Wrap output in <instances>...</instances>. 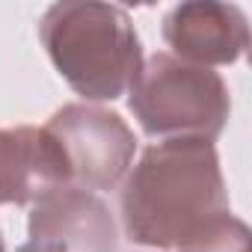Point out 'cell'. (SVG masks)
Returning a JSON list of instances; mask_svg holds the SVG:
<instances>
[{
    "label": "cell",
    "instance_id": "7a4b0ae2",
    "mask_svg": "<svg viewBox=\"0 0 252 252\" xmlns=\"http://www.w3.org/2000/svg\"><path fill=\"white\" fill-rule=\"evenodd\" d=\"M39 39L60 77L86 101H116L143 68L134 21L113 3H54L39 21Z\"/></svg>",
    "mask_w": 252,
    "mask_h": 252
},
{
    "label": "cell",
    "instance_id": "5b68a950",
    "mask_svg": "<svg viewBox=\"0 0 252 252\" xmlns=\"http://www.w3.org/2000/svg\"><path fill=\"white\" fill-rule=\"evenodd\" d=\"M116 220L107 202L63 184L33 202L18 252H116Z\"/></svg>",
    "mask_w": 252,
    "mask_h": 252
},
{
    "label": "cell",
    "instance_id": "277c9868",
    "mask_svg": "<svg viewBox=\"0 0 252 252\" xmlns=\"http://www.w3.org/2000/svg\"><path fill=\"white\" fill-rule=\"evenodd\" d=\"M45 131L63 149L71 184L89 193L116 187L137 152L134 131L125 119L92 104H65L51 116Z\"/></svg>",
    "mask_w": 252,
    "mask_h": 252
},
{
    "label": "cell",
    "instance_id": "52a82bcc",
    "mask_svg": "<svg viewBox=\"0 0 252 252\" xmlns=\"http://www.w3.org/2000/svg\"><path fill=\"white\" fill-rule=\"evenodd\" d=\"M63 184L68 166L45 128H0V205H33Z\"/></svg>",
    "mask_w": 252,
    "mask_h": 252
},
{
    "label": "cell",
    "instance_id": "3957f363",
    "mask_svg": "<svg viewBox=\"0 0 252 252\" xmlns=\"http://www.w3.org/2000/svg\"><path fill=\"white\" fill-rule=\"evenodd\" d=\"M131 113L149 137L214 143L231 113L225 80L205 65L155 54L131 83Z\"/></svg>",
    "mask_w": 252,
    "mask_h": 252
},
{
    "label": "cell",
    "instance_id": "8992f818",
    "mask_svg": "<svg viewBox=\"0 0 252 252\" xmlns=\"http://www.w3.org/2000/svg\"><path fill=\"white\" fill-rule=\"evenodd\" d=\"M163 42L184 63L205 68L231 65L249 48V27L234 3L190 0L163 15Z\"/></svg>",
    "mask_w": 252,
    "mask_h": 252
},
{
    "label": "cell",
    "instance_id": "6da1fadb",
    "mask_svg": "<svg viewBox=\"0 0 252 252\" xmlns=\"http://www.w3.org/2000/svg\"><path fill=\"white\" fill-rule=\"evenodd\" d=\"M231 217L220 158L208 140L155 143L122 187L125 234L143 246L190 252Z\"/></svg>",
    "mask_w": 252,
    "mask_h": 252
},
{
    "label": "cell",
    "instance_id": "ba28073f",
    "mask_svg": "<svg viewBox=\"0 0 252 252\" xmlns=\"http://www.w3.org/2000/svg\"><path fill=\"white\" fill-rule=\"evenodd\" d=\"M0 252H6V246H3V237H0Z\"/></svg>",
    "mask_w": 252,
    "mask_h": 252
}]
</instances>
